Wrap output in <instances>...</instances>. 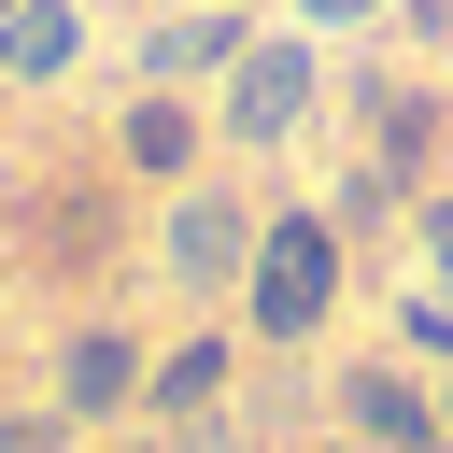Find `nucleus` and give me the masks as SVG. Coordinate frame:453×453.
<instances>
[{"label":"nucleus","mask_w":453,"mask_h":453,"mask_svg":"<svg viewBox=\"0 0 453 453\" xmlns=\"http://www.w3.org/2000/svg\"><path fill=\"white\" fill-rule=\"evenodd\" d=\"M241 297H255V326H269V340H311V326H326V297H340V226H326V212H283V226H255V269H241Z\"/></svg>","instance_id":"f257e3e1"},{"label":"nucleus","mask_w":453,"mask_h":453,"mask_svg":"<svg viewBox=\"0 0 453 453\" xmlns=\"http://www.w3.org/2000/svg\"><path fill=\"white\" fill-rule=\"evenodd\" d=\"M311 113V42L283 28V42H241V71H226V142H283Z\"/></svg>","instance_id":"f03ea898"},{"label":"nucleus","mask_w":453,"mask_h":453,"mask_svg":"<svg viewBox=\"0 0 453 453\" xmlns=\"http://www.w3.org/2000/svg\"><path fill=\"white\" fill-rule=\"evenodd\" d=\"M170 269L184 283H241L255 269V212L241 198H170Z\"/></svg>","instance_id":"7ed1b4c3"},{"label":"nucleus","mask_w":453,"mask_h":453,"mask_svg":"<svg viewBox=\"0 0 453 453\" xmlns=\"http://www.w3.org/2000/svg\"><path fill=\"white\" fill-rule=\"evenodd\" d=\"M156 85H198V71H241V0H184V14H156V57H142Z\"/></svg>","instance_id":"20e7f679"},{"label":"nucleus","mask_w":453,"mask_h":453,"mask_svg":"<svg viewBox=\"0 0 453 453\" xmlns=\"http://www.w3.org/2000/svg\"><path fill=\"white\" fill-rule=\"evenodd\" d=\"M113 396H142V354H127L113 326H71V354H57V411L85 425V411H113Z\"/></svg>","instance_id":"39448f33"},{"label":"nucleus","mask_w":453,"mask_h":453,"mask_svg":"<svg viewBox=\"0 0 453 453\" xmlns=\"http://www.w3.org/2000/svg\"><path fill=\"white\" fill-rule=\"evenodd\" d=\"M340 411H354V439H382V453H439V411H425L396 368H354V382H340Z\"/></svg>","instance_id":"423d86ee"},{"label":"nucleus","mask_w":453,"mask_h":453,"mask_svg":"<svg viewBox=\"0 0 453 453\" xmlns=\"http://www.w3.org/2000/svg\"><path fill=\"white\" fill-rule=\"evenodd\" d=\"M85 57V28H71V0H14V28H0V71L14 85H57Z\"/></svg>","instance_id":"0eeeda50"},{"label":"nucleus","mask_w":453,"mask_h":453,"mask_svg":"<svg viewBox=\"0 0 453 453\" xmlns=\"http://www.w3.org/2000/svg\"><path fill=\"white\" fill-rule=\"evenodd\" d=\"M184 156H198V113H184V99L156 85V99L127 113V170H184Z\"/></svg>","instance_id":"6e6552de"},{"label":"nucleus","mask_w":453,"mask_h":453,"mask_svg":"<svg viewBox=\"0 0 453 453\" xmlns=\"http://www.w3.org/2000/svg\"><path fill=\"white\" fill-rule=\"evenodd\" d=\"M368 113H382V170H411V156H425V127H439V99H425V85H382Z\"/></svg>","instance_id":"1a4fd4ad"},{"label":"nucleus","mask_w":453,"mask_h":453,"mask_svg":"<svg viewBox=\"0 0 453 453\" xmlns=\"http://www.w3.org/2000/svg\"><path fill=\"white\" fill-rule=\"evenodd\" d=\"M212 382H226V354H212V340H184V354H170V368H156V411H198V396H212Z\"/></svg>","instance_id":"9d476101"},{"label":"nucleus","mask_w":453,"mask_h":453,"mask_svg":"<svg viewBox=\"0 0 453 453\" xmlns=\"http://www.w3.org/2000/svg\"><path fill=\"white\" fill-rule=\"evenodd\" d=\"M57 425H71V411H57ZM57 425H42V411H14V425H0V453H57Z\"/></svg>","instance_id":"9b49d317"},{"label":"nucleus","mask_w":453,"mask_h":453,"mask_svg":"<svg viewBox=\"0 0 453 453\" xmlns=\"http://www.w3.org/2000/svg\"><path fill=\"white\" fill-rule=\"evenodd\" d=\"M297 14H311V28H368L382 0H297Z\"/></svg>","instance_id":"f8f14e48"},{"label":"nucleus","mask_w":453,"mask_h":453,"mask_svg":"<svg viewBox=\"0 0 453 453\" xmlns=\"http://www.w3.org/2000/svg\"><path fill=\"white\" fill-rule=\"evenodd\" d=\"M184 453H241V439H226V425H198V439H184Z\"/></svg>","instance_id":"ddd939ff"},{"label":"nucleus","mask_w":453,"mask_h":453,"mask_svg":"<svg viewBox=\"0 0 453 453\" xmlns=\"http://www.w3.org/2000/svg\"><path fill=\"white\" fill-rule=\"evenodd\" d=\"M411 14H425V28H453V0H411Z\"/></svg>","instance_id":"4468645a"},{"label":"nucleus","mask_w":453,"mask_h":453,"mask_svg":"<svg viewBox=\"0 0 453 453\" xmlns=\"http://www.w3.org/2000/svg\"><path fill=\"white\" fill-rule=\"evenodd\" d=\"M439 255H453V212H439Z\"/></svg>","instance_id":"2eb2a0df"},{"label":"nucleus","mask_w":453,"mask_h":453,"mask_svg":"<svg viewBox=\"0 0 453 453\" xmlns=\"http://www.w3.org/2000/svg\"><path fill=\"white\" fill-rule=\"evenodd\" d=\"M0 28H14V0H0Z\"/></svg>","instance_id":"dca6fc26"}]
</instances>
